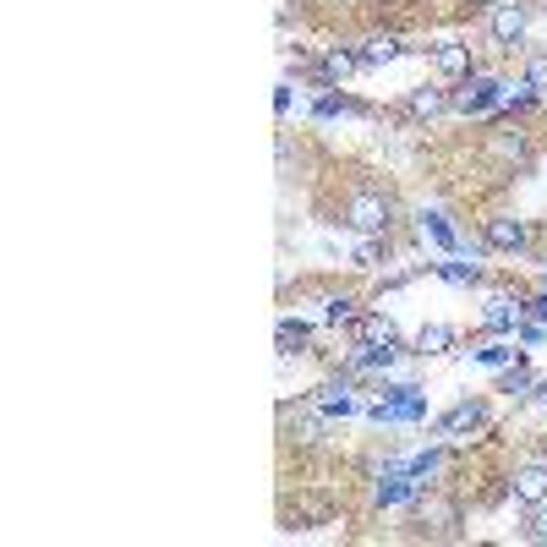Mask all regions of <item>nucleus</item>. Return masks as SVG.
I'll list each match as a JSON object with an SVG mask.
<instances>
[{
	"label": "nucleus",
	"instance_id": "8",
	"mask_svg": "<svg viewBox=\"0 0 547 547\" xmlns=\"http://www.w3.org/2000/svg\"><path fill=\"white\" fill-rule=\"evenodd\" d=\"M509 487H515V498H520V504H542V498H547V460L520 465V471H515V482H509Z\"/></svg>",
	"mask_w": 547,
	"mask_h": 547
},
{
	"label": "nucleus",
	"instance_id": "14",
	"mask_svg": "<svg viewBox=\"0 0 547 547\" xmlns=\"http://www.w3.org/2000/svg\"><path fill=\"white\" fill-rule=\"evenodd\" d=\"M449 345H455V329H449V323H427V329L416 334V356H444Z\"/></svg>",
	"mask_w": 547,
	"mask_h": 547
},
{
	"label": "nucleus",
	"instance_id": "19",
	"mask_svg": "<svg viewBox=\"0 0 547 547\" xmlns=\"http://www.w3.org/2000/svg\"><path fill=\"white\" fill-rule=\"evenodd\" d=\"M307 334H312L307 323H290V318H285V323H279V351H285V356L301 351V345H307Z\"/></svg>",
	"mask_w": 547,
	"mask_h": 547
},
{
	"label": "nucleus",
	"instance_id": "22",
	"mask_svg": "<svg viewBox=\"0 0 547 547\" xmlns=\"http://www.w3.org/2000/svg\"><path fill=\"white\" fill-rule=\"evenodd\" d=\"M526 537H531V542H547V498H542V504H531V515H526Z\"/></svg>",
	"mask_w": 547,
	"mask_h": 547
},
{
	"label": "nucleus",
	"instance_id": "16",
	"mask_svg": "<svg viewBox=\"0 0 547 547\" xmlns=\"http://www.w3.org/2000/svg\"><path fill=\"white\" fill-rule=\"evenodd\" d=\"M416 471L411 476H389V482H378V504H405V498H416Z\"/></svg>",
	"mask_w": 547,
	"mask_h": 547
},
{
	"label": "nucleus",
	"instance_id": "6",
	"mask_svg": "<svg viewBox=\"0 0 547 547\" xmlns=\"http://www.w3.org/2000/svg\"><path fill=\"white\" fill-rule=\"evenodd\" d=\"M351 329H356V340H362V345H378V351H400V340H394V323L383 318V312H362Z\"/></svg>",
	"mask_w": 547,
	"mask_h": 547
},
{
	"label": "nucleus",
	"instance_id": "24",
	"mask_svg": "<svg viewBox=\"0 0 547 547\" xmlns=\"http://www.w3.org/2000/svg\"><path fill=\"white\" fill-rule=\"evenodd\" d=\"M422 230H433L438 247H455V230L444 225V214H422Z\"/></svg>",
	"mask_w": 547,
	"mask_h": 547
},
{
	"label": "nucleus",
	"instance_id": "5",
	"mask_svg": "<svg viewBox=\"0 0 547 547\" xmlns=\"http://www.w3.org/2000/svg\"><path fill=\"white\" fill-rule=\"evenodd\" d=\"M498 99H504V83H493V77H476V83H465V88L455 93V110H465V115H487Z\"/></svg>",
	"mask_w": 547,
	"mask_h": 547
},
{
	"label": "nucleus",
	"instance_id": "4",
	"mask_svg": "<svg viewBox=\"0 0 547 547\" xmlns=\"http://www.w3.org/2000/svg\"><path fill=\"white\" fill-rule=\"evenodd\" d=\"M487 28H493V39L504 44V50H515V44L526 39V6H520V0H504V6L493 11V22H487Z\"/></svg>",
	"mask_w": 547,
	"mask_h": 547
},
{
	"label": "nucleus",
	"instance_id": "28",
	"mask_svg": "<svg viewBox=\"0 0 547 547\" xmlns=\"http://www.w3.org/2000/svg\"><path fill=\"white\" fill-rule=\"evenodd\" d=\"M356 263H362V269H372V263H378V247H372V236L362 241V247H356Z\"/></svg>",
	"mask_w": 547,
	"mask_h": 547
},
{
	"label": "nucleus",
	"instance_id": "26",
	"mask_svg": "<svg viewBox=\"0 0 547 547\" xmlns=\"http://www.w3.org/2000/svg\"><path fill=\"white\" fill-rule=\"evenodd\" d=\"M509 356H515L509 345H487V351H476V362H487V367H504Z\"/></svg>",
	"mask_w": 547,
	"mask_h": 547
},
{
	"label": "nucleus",
	"instance_id": "27",
	"mask_svg": "<svg viewBox=\"0 0 547 547\" xmlns=\"http://www.w3.org/2000/svg\"><path fill=\"white\" fill-rule=\"evenodd\" d=\"M340 110H351L345 93H323V99H318V115H340Z\"/></svg>",
	"mask_w": 547,
	"mask_h": 547
},
{
	"label": "nucleus",
	"instance_id": "7",
	"mask_svg": "<svg viewBox=\"0 0 547 547\" xmlns=\"http://www.w3.org/2000/svg\"><path fill=\"white\" fill-rule=\"evenodd\" d=\"M433 66H438V77L460 83V77H471V50L455 44V39H444V44H433Z\"/></svg>",
	"mask_w": 547,
	"mask_h": 547
},
{
	"label": "nucleus",
	"instance_id": "25",
	"mask_svg": "<svg viewBox=\"0 0 547 547\" xmlns=\"http://www.w3.org/2000/svg\"><path fill=\"white\" fill-rule=\"evenodd\" d=\"M290 433H301V444H318V438H323V416H301Z\"/></svg>",
	"mask_w": 547,
	"mask_h": 547
},
{
	"label": "nucleus",
	"instance_id": "9",
	"mask_svg": "<svg viewBox=\"0 0 547 547\" xmlns=\"http://www.w3.org/2000/svg\"><path fill=\"white\" fill-rule=\"evenodd\" d=\"M449 93L444 88H411V99H405V115H411V121H433V115H444L449 110Z\"/></svg>",
	"mask_w": 547,
	"mask_h": 547
},
{
	"label": "nucleus",
	"instance_id": "2",
	"mask_svg": "<svg viewBox=\"0 0 547 547\" xmlns=\"http://www.w3.org/2000/svg\"><path fill=\"white\" fill-rule=\"evenodd\" d=\"M482 241L493 252H531V225L515 214H487L482 219Z\"/></svg>",
	"mask_w": 547,
	"mask_h": 547
},
{
	"label": "nucleus",
	"instance_id": "21",
	"mask_svg": "<svg viewBox=\"0 0 547 547\" xmlns=\"http://www.w3.org/2000/svg\"><path fill=\"white\" fill-rule=\"evenodd\" d=\"M498 389H504V394H526V389H537V378H531L526 367H509L504 378H498Z\"/></svg>",
	"mask_w": 547,
	"mask_h": 547
},
{
	"label": "nucleus",
	"instance_id": "20",
	"mask_svg": "<svg viewBox=\"0 0 547 547\" xmlns=\"http://www.w3.org/2000/svg\"><path fill=\"white\" fill-rule=\"evenodd\" d=\"M438 274H444L449 285H476V279H482V269H476V263H438Z\"/></svg>",
	"mask_w": 547,
	"mask_h": 547
},
{
	"label": "nucleus",
	"instance_id": "11",
	"mask_svg": "<svg viewBox=\"0 0 547 547\" xmlns=\"http://www.w3.org/2000/svg\"><path fill=\"white\" fill-rule=\"evenodd\" d=\"M482 422H487V405H482V400H465V405H455V411H449L444 422H438V433H444V438H455V433H476Z\"/></svg>",
	"mask_w": 547,
	"mask_h": 547
},
{
	"label": "nucleus",
	"instance_id": "1",
	"mask_svg": "<svg viewBox=\"0 0 547 547\" xmlns=\"http://www.w3.org/2000/svg\"><path fill=\"white\" fill-rule=\"evenodd\" d=\"M394 214H400V203H394L383 186H356V192L345 197V225L362 230V236H389Z\"/></svg>",
	"mask_w": 547,
	"mask_h": 547
},
{
	"label": "nucleus",
	"instance_id": "17",
	"mask_svg": "<svg viewBox=\"0 0 547 547\" xmlns=\"http://www.w3.org/2000/svg\"><path fill=\"white\" fill-rule=\"evenodd\" d=\"M362 318V312H356V296H329L323 301V323H334V329H340V323H356Z\"/></svg>",
	"mask_w": 547,
	"mask_h": 547
},
{
	"label": "nucleus",
	"instance_id": "10",
	"mask_svg": "<svg viewBox=\"0 0 547 547\" xmlns=\"http://www.w3.org/2000/svg\"><path fill=\"white\" fill-rule=\"evenodd\" d=\"M400 50H405L400 33H367L356 55H362V66H389V61H400Z\"/></svg>",
	"mask_w": 547,
	"mask_h": 547
},
{
	"label": "nucleus",
	"instance_id": "13",
	"mask_svg": "<svg viewBox=\"0 0 547 547\" xmlns=\"http://www.w3.org/2000/svg\"><path fill=\"white\" fill-rule=\"evenodd\" d=\"M356 66H362V55H356V50H329V55L318 61V77L334 88V83H345V77H351Z\"/></svg>",
	"mask_w": 547,
	"mask_h": 547
},
{
	"label": "nucleus",
	"instance_id": "3",
	"mask_svg": "<svg viewBox=\"0 0 547 547\" xmlns=\"http://www.w3.org/2000/svg\"><path fill=\"white\" fill-rule=\"evenodd\" d=\"M416 526L427 537H460V504L455 498H422L416 504Z\"/></svg>",
	"mask_w": 547,
	"mask_h": 547
},
{
	"label": "nucleus",
	"instance_id": "18",
	"mask_svg": "<svg viewBox=\"0 0 547 547\" xmlns=\"http://www.w3.org/2000/svg\"><path fill=\"white\" fill-rule=\"evenodd\" d=\"M493 154H498V159H531V148H526V137H520V132H515V137L498 132V137H493Z\"/></svg>",
	"mask_w": 547,
	"mask_h": 547
},
{
	"label": "nucleus",
	"instance_id": "23",
	"mask_svg": "<svg viewBox=\"0 0 547 547\" xmlns=\"http://www.w3.org/2000/svg\"><path fill=\"white\" fill-rule=\"evenodd\" d=\"M526 88L547 93V55H531V61H526Z\"/></svg>",
	"mask_w": 547,
	"mask_h": 547
},
{
	"label": "nucleus",
	"instance_id": "29",
	"mask_svg": "<svg viewBox=\"0 0 547 547\" xmlns=\"http://www.w3.org/2000/svg\"><path fill=\"white\" fill-rule=\"evenodd\" d=\"M476 6H487V11H498V6H504V0H476Z\"/></svg>",
	"mask_w": 547,
	"mask_h": 547
},
{
	"label": "nucleus",
	"instance_id": "12",
	"mask_svg": "<svg viewBox=\"0 0 547 547\" xmlns=\"http://www.w3.org/2000/svg\"><path fill=\"white\" fill-rule=\"evenodd\" d=\"M520 312H526L520 301L493 296V301H487V312H482V318H487V329H493V334H509V329H520Z\"/></svg>",
	"mask_w": 547,
	"mask_h": 547
},
{
	"label": "nucleus",
	"instance_id": "15",
	"mask_svg": "<svg viewBox=\"0 0 547 547\" xmlns=\"http://www.w3.org/2000/svg\"><path fill=\"white\" fill-rule=\"evenodd\" d=\"M318 411L323 416H334V411H356V400H351V383H329V389H318Z\"/></svg>",
	"mask_w": 547,
	"mask_h": 547
}]
</instances>
